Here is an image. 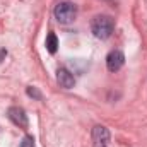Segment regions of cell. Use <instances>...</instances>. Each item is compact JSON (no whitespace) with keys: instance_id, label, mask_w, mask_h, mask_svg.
Returning a JSON list of instances; mask_svg holds the SVG:
<instances>
[{"instance_id":"1","label":"cell","mask_w":147,"mask_h":147,"mask_svg":"<svg viewBox=\"0 0 147 147\" xmlns=\"http://www.w3.org/2000/svg\"><path fill=\"white\" fill-rule=\"evenodd\" d=\"M91 31L98 39H108L115 31V21L110 16H96L91 22Z\"/></svg>"},{"instance_id":"2","label":"cell","mask_w":147,"mask_h":147,"mask_svg":"<svg viewBox=\"0 0 147 147\" xmlns=\"http://www.w3.org/2000/svg\"><path fill=\"white\" fill-rule=\"evenodd\" d=\"M53 14H55V19L60 24H70L74 19L77 17V7L72 2H60L55 7Z\"/></svg>"},{"instance_id":"3","label":"cell","mask_w":147,"mask_h":147,"mask_svg":"<svg viewBox=\"0 0 147 147\" xmlns=\"http://www.w3.org/2000/svg\"><path fill=\"white\" fill-rule=\"evenodd\" d=\"M7 116H9V120H10L14 125L21 127V128H28V115H26V111L22 110V108H19V106H10V108L7 110Z\"/></svg>"},{"instance_id":"4","label":"cell","mask_w":147,"mask_h":147,"mask_svg":"<svg viewBox=\"0 0 147 147\" xmlns=\"http://www.w3.org/2000/svg\"><path fill=\"white\" fill-rule=\"evenodd\" d=\"M125 63V55L120 51V50H113L108 53L106 57V67L110 72H118Z\"/></svg>"},{"instance_id":"5","label":"cell","mask_w":147,"mask_h":147,"mask_svg":"<svg viewBox=\"0 0 147 147\" xmlns=\"http://www.w3.org/2000/svg\"><path fill=\"white\" fill-rule=\"evenodd\" d=\"M57 80L62 87L65 89H72L75 86V79H74V74L69 72L67 69H58L57 70Z\"/></svg>"},{"instance_id":"6","label":"cell","mask_w":147,"mask_h":147,"mask_svg":"<svg viewBox=\"0 0 147 147\" xmlns=\"http://www.w3.org/2000/svg\"><path fill=\"white\" fill-rule=\"evenodd\" d=\"M92 142L99 144H108L110 142V130L103 125H96L92 128Z\"/></svg>"},{"instance_id":"7","label":"cell","mask_w":147,"mask_h":147,"mask_svg":"<svg viewBox=\"0 0 147 147\" xmlns=\"http://www.w3.org/2000/svg\"><path fill=\"white\" fill-rule=\"evenodd\" d=\"M46 50L53 55L55 51H57V48H58V39H57V36H55V33H50L48 36H46Z\"/></svg>"},{"instance_id":"8","label":"cell","mask_w":147,"mask_h":147,"mask_svg":"<svg viewBox=\"0 0 147 147\" xmlns=\"http://www.w3.org/2000/svg\"><path fill=\"white\" fill-rule=\"evenodd\" d=\"M26 92H28V96H29V98H33V99H38V101H41V99H43V96H41V92L38 91L36 87H33V86H28V89H26Z\"/></svg>"},{"instance_id":"9","label":"cell","mask_w":147,"mask_h":147,"mask_svg":"<svg viewBox=\"0 0 147 147\" xmlns=\"http://www.w3.org/2000/svg\"><path fill=\"white\" fill-rule=\"evenodd\" d=\"M19 147H34V139H33V135H26V137L22 139V142L19 144Z\"/></svg>"},{"instance_id":"10","label":"cell","mask_w":147,"mask_h":147,"mask_svg":"<svg viewBox=\"0 0 147 147\" xmlns=\"http://www.w3.org/2000/svg\"><path fill=\"white\" fill-rule=\"evenodd\" d=\"M5 57H7V50H5V48H2V50H0V63H2V60H3Z\"/></svg>"},{"instance_id":"11","label":"cell","mask_w":147,"mask_h":147,"mask_svg":"<svg viewBox=\"0 0 147 147\" xmlns=\"http://www.w3.org/2000/svg\"><path fill=\"white\" fill-rule=\"evenodd\" d=\"M92 147H108V144H99V142H94Z\"/></svg>"}]
</instances>
